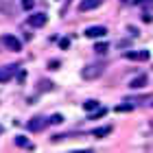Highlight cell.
<instances>
[{
	"mask_svg": "<svg viewBox=\"0 0 153 153\" xmlns=\"http://www.w3.org/2000/svg\"><path fill=\"white\" fill-rule=\"evenodd\" d=\"M107 134H112V127H99L92 131V136H96V138H105Z\"/></svg>",
	"mask_w": 153,
	"mask_h": 153,
	"instance_id": "cell-11",
	"label": "cell"
},
{
	"mask_svg": "<svg viewBox=\"0 0 153 153\" xmlns=\"http://www.w3.org/2000/svg\"><path fill=\"white\" fill-rule=\"evenodd\" d=\"M103 72H105V64H90L81 70V76L88 79V81H92V79H99Z\"/></svg>",
	"mask_w": 153,
	"mask_h": 153,
	"instance_id": "cell-1",
	"label": "cell"
},
{
	"mask_svg": "<svg viewBox=\"0 0 153 153\" xmlns=\"http://www.w3.org/2000/svg\"><path fill=\"white\" fill-rule=\"evenodd\" d=\"M0 42H2V46H7V48L13 51V53L22 51V42H20L18 37H13V35H2V37H0Z\"/></svg>",
	"mask_w": 153,
	"mask_h": 153,
	"instance_id": "cell-3",
	"label": "cell"
},
{
	"mask_svg": "<svg viewBox=\"0 0 153 153\" xmlns=\"http://www.w3.org/2000/svg\"><path fill=\"white\" fill-rule=\"evenodd\" d=\"M48 68H53V70H57V68H59V61H57V59H55V61H48Z\"/></svg>",
	"mask_w": 153,
	"mask_h": 153,
	"instance_id": "cell-18",
	"label": "cell"
},
{
	"mask_svg": "<svg viewBox=\"0 0 153 153\" xmlns=\"http://www.w3.org/2000/svg\"><path fill=\"white\" fill-rule=\"evenodd\" d=\"M96 107H99V101H94V99H90V101L83 103V109H85V112H94Z\"/></svg>",
	"mask_w": 153,
	"mask_h": 153,
	"instance_id": "cell-13",
	"label": "cell"
},
{
	"mask_svg": "<svg viewBox=\"0 0 153 153\" xmlns=\"http://www.w3.org/2000/svg\"><path fill=\"white\" fill-rule=\"evenodd\" d=\"M48 125H51V123H48V118H44V116H35V118H31V120L26 123V129L33 131V134H37V131L46 129Z\"/></svg>",
	"mask_w": 153,
	"mask_h": 153,
	"instance_id": "cell-2",
	"label": "cell"
},
{
	"mask_svg": "<svg viewBox=\"0 0 153 153\" xmlns=\"http://www.w3.org/2000/svg\"><path fill=\"white\" fill-rule=\"evenodd\" d=\"M105 0H81V4H79V11H92V9H96V7H101Z\"/></svg>",
	"mask_w": 153,
	"mask_h": 153,
	"instance_id": "cell-8",
	"label": "cell"
},
{
	"mask_svg": "<svg viewBox=\"0 0 153 153\" xmlns=\"http://www.w3.org/2000/svg\"><path fill=\"white\" fill-rule=\"evenodd\" d=\"M107 48H109V44H107V42H99V44H94V53L105 55V53H107Z\"/></svg>",
	"mask_w": 153,
	"mask_h": 153,
	"instance_id": "cell-12",
	"label": "cell"
},
{
	"mask_svg": "<svg viewBox=\"0 0 153 153\" xmlns=\"http://www.w3.org/2000/svg\"><path fill=\"white\" fill-rule=\"evenodd\" d=\"M147 76H144V74H140V76H138V79H134V81H131L129 83V88H134V90H140V88H144V85H147Z\"/></svg>",
	"mask_w": 153,
	"mask_h": 153,
	"instance_id": "cell-10",
	"label": "cell"
},
{
	"mask_svg": "<svg viewBox=\"0 0 153 153\" xmlns=\"http://www.w3.org/2000/svg\"><path fill=\"white\" fill-rule=\"evenodd\" d=\"M16 72H18V66H4V68H0V83L11 81Z\"/></svg>",
	"mask_w": 153,
	"mask_h": 153,
	"instance_id": "cell-5",
	"label": "cell"
},
{
	"mask_svg": "<svg viewBox=\"0 0 153 153\" xmlns=\"http://www.w3.org/2000/svg\"><path fill=\"white\" fill-rule=\"evenodd\" d=\"M42 90H53V83H48V81H42Z\"/></svg>",
	"mask_w": 153,
	"mask_h": 153,
	"instance_id": "cell-19",
	"label": "cell"
},
{
	"mask_svg": "<svg viewBox=\"0 0 153 153\" xmlns=\"http://www.w3.org/2000/svg\"><path fill=\"white\" fill-rule=\"evenodd\" d=\"M125 57L131 59V61H147V59L151 57V53H149V51H127Z\"/></svg>",
	"mask_w": 153,
	"mask_h": 153,
	"instance_id": "cell-4",
	"label": "cell"
},
{
	"mask_svg": "<svg viewBox=\"0 0 153 153\" xmlns=\"http://www.w3.org/2000/svg\"><path fill=\"white\" fill-rule=\"evenodd\" d=\"M120 2H129V0H120Z\"/></svg>",
	"mask_w": 153,
	"mask_h": 153,
	"instance_id": "cell-21",
	"label": "cell"
},
{
	"mask_svg": "<svg viewBox=\"0 0 153 153\" xmlns=\"http://www.w3.org/2000/svg\"><path fill=\"white\" fill-rule=\"evenodd\" d=\"M48 123H51V125H61V123H64V116H61V114H53L51 118H48Z\"/></svg>",
	"mask_w": 153,
	"mask_h": 153,
	"instance_id": "cell-14",
	"label": "cell"
},
{
	"mask_svg": "<svg viewBox=\"0 0 153 153\" xmlns=\"http://www.w3.org/2000/svg\"><path fill=\"white\" fill-rule=\"evenodd\" d=\"M16 144H18V147H22V149H35V147H33V142L26 136H16Z\"/></svg>",
	"mask_w": 153,
	"mask_h": 153,
	"instance_id": "cell-9",
	"label": "cell"
},
{
	"mask_svg": "<svg viewBox=\"0 0 153 153\" xmlns=\"http://www.w3.org/2000/svg\"><path fill=\"white\" fill-rule=\"evenodd\" d=\"M131 109H134V105H118V107H116V112L120 114V112H131Z\"/></svg>",
	"mask_w": 153,
	"mask_h": 153,
	"instance_id": "cell-15",
	"label": "cell"
},
{
	"mask_svg": "<svg viewBox=\"0 0 153 153\" xmlns=\"http://www.w3.org/2000/svg\"><path fill=\"white\" fill-rule=\"evenodd\" d=\"M46 20H48L46 13H33V16L29 18V24L33 26V29H39V26L46 24Z\"/></svg>",
	"mask_w": 153,
	"mask_h": 153,
	"instance_id": "cell-7",
	"label": "cell"
},
{
	"mask_svg": "<svg viewBox=\"0 0 153 153\" xmlns=\"http://www.w3.org/2000/svg\"><path fill=\"white\" fill-rule=\"evenodd\" d=\"M33 4H35V0H22V7H24L26 11H29V9H33Z\"/></svg>",
	"mask_w": 153,
	"mask_h": 153,
	"instance_id": "cell-17",
	"label": "cell"
},
{
	"mask_svg": "<svg viewBox=\"0 0 153 153\" xmlns=\"http://www.w3.org/2000/svg\"><path fill=\"white\" fill-rule=\"evenodd\" d=\"M105 35H107L105 26H90V29H85V37L96 39V37H105Z\"/></svg>",
	"mask_w": 153,
	"mask_h": 153,
	"instance_id": "cell-6",
	"label": "cell"
},
{
	"mask_svg": "<svg viewBox=\"0 0 153 153\" xmlns=\"http://www.w3.org/2000/svg\"><path fill=\"white\" fill-rule=\"evenodd\" d=\"M59 46L64 48V51H68V48H70V39H68V37H64V39H59Z\"/></svg>",
	"mask_w": 153,
	"mask_h": 153,
	"instance_id": "cell-16",
	"label": "cell"
},
{
	"mask_svg": "<svg viewBox=\"0 0 153 153\" xmlns=\"http://www.w3.org/2000/svg\"><path fill=\"white\" fill-rule=\"evenodd\" d=\"M0 134H2V125H0Z\"/></svg>",
	"mask_w": 153,
	"mask_h": 153,
	"instance_id": "cell-20",
	"label": "cell"
}]
</instances>
